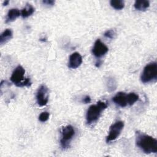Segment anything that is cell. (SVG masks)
<instances>
[{"instance_id":"obj_1","label":"cell","mask_w":157,"mask_h":157,"mask_svg":"<svg viewBox=\"0 0 157 157\" xmlns=\"http://www.w3.org/2000/svg\"><path fill=\"white\" fill-rule=\"evenodd\" d=\"M136 144L139 148L147 154L157 152L156 139L147 134L136 132Z\"/></svg>"},{"instance_id":"obj_2","label":"cell","mask_w":157,"mask_h":157,"mask_svg":"<svg viewBox=\"0 0 157 157\" xmlns=\"http://www.w3.org/2000/svg\"><path fill=\"white\" fill-rule=\"evenodd\" d=\"M107 107V104L101 101H99L96 104L90 105L86 114V123L91 124L96 122L99 119L102 112Z\"/></svg>"},{"instance_id":"obj_3","label":"cell","mask_w":157,"mask_h":157,"mask_svg":"<svg viewBox=\"0 0 157 157\" xmlns=\"http://www.w3.org/2000/svg\"><path fill=\"white\" fill-rule=\"evenodd\" d=\"M25 69L20 65H18L13 71L10 77V80L16 86L19 87L29 86L31 85V82L29 78H25Z\"/></svg>"},{"instance_id":"obj_4","label":"cell","mask_w":157,"mask_h":157,"mask_svg":"<svg viewBox=\"0 0 157 157\" xmlns=\"http://www.w3.org/2000/svg\"><path fill=\"white\" fill-rule=\"evenodd\" d=\"M157 78V63H150L145 66L140 76V80L144 83L155 81Z\"/></svg>"},{"instance_id":"obj_5","label":"cell","mask_w":157,"mask_h":157,"mask_svg":"<svg viewBox=\"0 0 157 157\" xmlns=\"http://www.w3.org/2000/svg\"><path fill=\"white\" fill-rule=\"evenodd\" d=\"M74 134L75 130L71 125H67L62 128L60 142L63 148L65 149L69 147V142L72 139Z\"/></svg>"},{"instance_id":"obj_6","label":"cell","mask_w":157,"mask_h":157,"mask_svg":"<svg viewBox=\"0 0 157 157\" xmlns=\"http://www.w3.org/2000/svg\"><path fill=\"white\" fill-rule=\"evenodd\" d=\"M124 127V122L122 121H116L113 124L109 129V133L106 138V142H110L115 140L120 134Z\"/></svg>"},{"instance_id":"obj_7","label":"cell","mask_w":157,"mask_h":157,"mask_svg":"<svg viewBox=\"0 0 157 157\" xmlns=\"http://www.w3.org/2000/svg\"><path fill=\"white\" fill-rule=\"evenodd\" d=\"M36 99L39 106H44L47 104L48 101V90L45 85H42L39 88L36 94Z\"/></svg>"},{"instance_id":"obj_8","label":"cell","mask_w":157,"mask_h":157,"mask_svg":"<svg viewBox=\"0 0 157 157\" xmlns=\"http://www.w3.org/2000/svg\"><path fill=\"white\" fill-rule=\"evenodd\" d=\"M108 50V47L102 42L100 39H97L94 42V47L92 49V53L96 58H101L103 56Z\"/></svg>"},{"instance_id":"obj_9","label":"cell","mask_w":157,"mask_h":157,"mask_svg":"<svg viewBox=\"0 0 157 157\" xmlns=\"http://www.w3.org/2000/svg\"><path fill=\"white\" fill-rule=\"evenodd\" d=\"M82 63V57L78 52H74L69 56L68 66L70 68L76 69Z\"/></svg>"},{"instance_id":"obj_10","label":"cell","mask_w":157,"mask_h":157,"mask_svg":"<svg viewBox=\"0 0 157 157\" xmlns=\"http://www.w3.org/2000/svg\"><path fill=\"white\" fill-rule=\"evenodd\" d=\"M112 101L118 105L124 107L128 105L127 94L124 92H118L113 97Z\"/></svg>"},{"instance_id":"obj_11","label":"cell","mask_w":157,"mask_h":157,"mask_svg":"<svg viewBox=\"0 0 157 157\" xmlns=\"http://www.w3.org/2000/svg\"><path fill=\"white\" fill-rule=\"evenodd\" d=\"M21 15L20 10L18 9H11L9 10L6 18V23H10L14 21Z\"/></svg>"},{"instance_id":"obj_12","label":"cell","mask_w":157,"mask_h":157,"mask_svg":"<svg viewBox=\"0 0 157 157\" xmlns=\"http://www.w3.org/2000/svg\"><path fill=\"white\" fill-rule=\"evenodd\" d=\"M13 33L11 29H7L5 31H4L1 36H0V44L1 45H3L6 43H7L9 40H10L12 38Z\"/></svg>"},{"instance_id":"obj_13","label":"cell","mask_w":157,"mask_h":157,"mask_svg":"<svg viewBox=\"0 0 157 157\" xmlns=\"http://www.w3.org/2000/svg\"><path fill=\"white\" fill-rule=\"evenodd\" d=\"M34 8L29 4H26V6L21 10V15L23 18H27L34 12Z\"/></svg>"},{"instance_id":"obj_14","label":"cell","mask_w":157,"mask_h":157,"mask_svg":"<svg viewBox=\"0 0 157 157\" xmlns=\"http://www.w3.org/2000/svg\"><path fill=\"white\" fill-rule=\"evenodd\" d=\"M134 6L136 9L142 11L145 10L150 6V2L148 1H136Z\"/></svg>"},{"instance_id":"obj_15","label":"cell","mask_w":157,"mask_h":157,"mask_svg":"<svg viewBox=\"0 0 157 157\" xmlns=\"http://www.w3.org/2000/svg\"><path fill=\"white\" fill-rule=\"evenodd\" d=\"M127 100L128 104L132 105L139 100V96L135 93H130L127 94Z\"/></svg>"},{"instance_id":"obj_16","label":"cell","mask_w":157,"mask_h":157,"mask_svg":"<svg viewBox=\"0 0 157 157\" xmlns=\"http://www.w3.org/2000/svg\"><path fill=\"white\" fill-rule=\"evenodd\" d=\"M110 3L111 6L117 10H121L123 9L124 6V1L121 0H112Z\"/></svg>"},{"instance_id":"obj_17","label":"cell","mask_w":157,"mask_h":157,"mask_svg":"<svg viewBox=\"0 0 157 157\" xmlns=\"http://www.w3.org/2000/svg\"><path fill=\"white\" fill-rule=\"evenodd\" d=\"M50 113L48 112H43L39 116V120L41 122H45L49 118Z\"/></svg>"},{"instance_id":"obj_18","label":"cell","mask_w":157,"mask_h":157,"mask_svg":"<svg viewBox=\"0 0 157 157\" xmlns=\"http://www.w3.org/2000/svg\"><path fill=\"white\" fill-rule=\"evenodd\" d=\"M104 36L107 37V38H109V39H113L115 35V33L114 32L113 30L112 29H109V30H107L104 33Z\"/></svg>"},{"instance_id":"obj_19","label":"cell","mask_w":157,"mask_h":157,"mask_svg":"<svg viewBox=\"0 0 157 157\" xmlns=\"http://www.w3.org/2000/svg\"><path fill=\"white\" fill-rule=\"evenodd\" d=\"M42 2L44 4H46L47 6H53L55 4V1H52V0H46V1H43Z\"/></svg>"},{"instance_id":"obj_20","label":"cell","mask_w":157,"mask_h":157,"mask_svg":"<svg viewBox=\"0 0 157 157\" xmlns=\"http://www.w3.org/2000/svg\"><path fill=\"white\" fill-rule=\"evenodd\" d=\"M82 102L85 104H88L91 102V98L89 96H86L84 97V98L82 99Z\"/></svg>"},{"instance_id":"obj_21","label":"cell","mask_w":157,"mask_h":157,"mask_svg":"<svg viewBox=\"0 0 157 157\" xmlns=\"http://www.w3.org/2000/svg\"><path fill=\"white\" fill-rule=\"evenodd\" d=\"M9 1H6L4 2L3 5H4V6H7V5L9 4Z\"/></svg>"}]
</instances>
